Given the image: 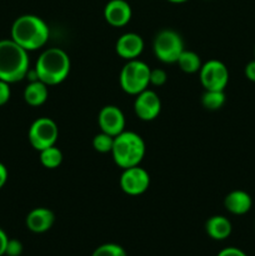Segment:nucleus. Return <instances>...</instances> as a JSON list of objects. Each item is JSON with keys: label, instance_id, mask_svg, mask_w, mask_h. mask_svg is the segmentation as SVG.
Masks as SVG:
<instances>
[{"label": "nucleus", "instance_id": "obj_6", "mask_svg": "<svg viewBox=\"0 0 255 256\" xmlns=\"http://www.w3.org/2000/svg\"><path fill=\"white\" fill-rule=\"evenodd\" d=\"M152 50L158 59L165 64H174L184 52V40L182 35L172 29L160 30L154 38Z\"/></svg>", "mask_w": 255, "mask_h": 256}, {"label": "nucleus", "instance_id": "obj_1", "mask_svg": "<svg viewBox=\"0 0 255 256\" xmlns=\"http://www.w3.org/2000/svg\"><path fill=\"white\" fill-rule=\"evenodd\" d=\"M10 34L12 39L26 52H34L46 44L50 36V29L45 20L40 16L25 14L15 19Z\"/></svg>", "mask_w": 255, "mask_h": 256}, {"label": "nucleus", "instance_id": "obj_8", "mask_svg": "<svg viewBox=\"0 0 255 256\" xmlns=\"http://www.w3.org/2000/svg\"><path fill=\"white\" fill-rule=\"evenodd\" d=\"M200 82L205 90H222L229 82V70L220 60H209L202 65L199 70Z\"/></svg>", "mask_w": 255, "mask_h": 256}, {"label": "nucleus", "instance_id": "obj_14", "mask_svg": "<svg viewBox=\"0 0 255 256\" xmlns=\"http://www.w3.org/2000/svg\"><path fill=\"white\" fill-rule=\"evenodd\" d=\"M55 222V215L48 208H35L26 215L25 224L32 232L42 234L52 229Z\"/></svg>", "mask_w": 255, "mask_h": 256}, {"label": "nucleus", "instance_id": "obj_24", "mask_svg": "<svg viewBox=\"0 0 255 256\" xmlns=\"http://www.w3.org/2000/svg\"><path fill=\"white\" fill-rule=\"evenodd\" d=\"M22 242L18 239H9L6 245V249H5V255L6 256H20L22 254Z\"/></svg>", "mask_w": 255, "mask_h": 256}, {"label": "nucleus", "instance_id": "obj_22", "mask_svg": "<svg viewBox=\"0 0 255 256\" xmlns=\"http://www.w3.org/2000/svg\"><path fill=\"white\" fill-rule=\"evenodd\" d=\"M92 256H128V252L122 246L115 242H106L92 252Z\"/></svg>", "mask_w": 255, "mask_h": 256}, {"label": "nucleus", "instance_id": "obj_23", "mask_svg": "<svg viewBox=\"0 0 255 256\" xmlns=\"http://www.w3.org/2000/svg\"><path fill=\"white\" fill-rule=\"evenodd\" d=\"M168 74L164 69H152L150 70V85L162 86L166 82Z\"/></svg>", "mask_w": 255, "mask_h": 256}, {"label": "nucleus", "instance_id": "obj_18", "mask_svg": "<svg viewBox=\"0 0 255 256\" xmlns=\"http://www.w3.org/2000/svg\"><path fill=\"white\" fill-rule=\"evenodd\" d=\"M178 65L180 69L186 74H194V72H199L200 68H202V60L200 56L195 52L192 50H184L180 54L179 59H178Z\"/></svg>", "mask_w": 255, "mask_h": 256}, {"label": "nucleus", "instance_id": "obj_5", "mask_svg": "<svg viewBox=\"0 0 255 256\" xmlns=\"http://www.w3.org/2000/svg\"><path fill=\"white\" fill-rule=\"evenodd\" d=\"M150 66L142 60H128L120 72L119 82L126 94L138 95L150 85Z\"/></svg>", "mask_w": 255, "mask_h": 256}, {"label": "nucleus", "instance_id": "obj_16", "mask_svg": "<svg viewBox=\"0 0 255 256\" xmlns=\"http://www.w3.org/2000/svg\"><path fill=\"white\" fill-rule=\"evenodd\" d=\"M205 232L212 240H225L232 232V225L228 218L222 215H214L205 222Z\"/></svg>", "mask_w": 255, "mask_h": 256}, {"label": "nucleus", "instance_id": "obj_13", "mask_svg": "<svg viewBox=\"0 0 255 256\" xmlns=\"http://www.w3.org/2000/svg\"><path fill=\"white\" fill-rule=\"evenodd\" d=\"M118 55L125 60H134L144 50V40L136 32H125L115 45Z\"/></svg>", "mask_w": 255, "mask_h": 256}, {"label": "nucleus", "instance_id": "obj_9", "mask_svg": "<svg viewBox=\"0 0 255 256\" xmlns=\"http://www.w3.org/2000/svg\"><path fill=\"white\" fill-rule=\"evenodd\" d=\"M150 175L140 165L124 169L120 176V188L122 192L132 196L142 195L149 189Z\"/></svg>", "mask_w": 255, "mask_h": 256}, {"label": "nucleus", "instance_id": "obj_12", "mask_svg": "<svg viewBox=\"0 0 255 256\" xmlns=\"http://www.w3.org/2000/svg\"><path fill=\"white\" fill-rule=\"evenodd\" d=\"M132 6L125 0H110L104 8V18L114 28L125 26L132 20Z\"/></svg>", "mask_w": 255, "mask_h": 256}, {"label": "nucleus", "instance_id": "obj_20", "mask_svg": "<svg viewBox=\"0 0 255 256\" xmlns=\"http://www.w3.org/2000/svg\"><path fill=\"white\" fill-rule=\"evenodd\" d=\"M225 104V94L222 90H205L202 96V105L206 110L215 112Z\"/></svg>", "mask_w": 255, "mask_h": 256}, {"label": "nucleus", "instance_id": "obj_31", "mask_svg": "<svg viewBox=\"0 0 255 256\" xmlns=\"http://www.w3.org/2000/svg\"><path fill=\"white\" fill-rule=\"evenodd\" d=\"M254 56H255V48H254Z\"/></svg>", "mask_w": 255, "mask_h": 256}, {"label": "nucleus", "instance_id": "obj_25", "mask_svg": "<svg viewBox=\"0 0 255 256\" xmlns=\"http://www.w3.org/2000/svg\"><path fill=\"white\" fill-rule=\"evenodd\" d=\"M12 96V89H10L9 82L0 80V106L6 104Z\"/></svg>", "mask_w": 255, "mask_h": 256}, {"label": "nucleus", "instance_id": "obj_28", "mask_svg": "<svg viewBox=\"0 0 255 256\" xmlns=\"http://www.w3.org/2000/svg\"><path fill=\"white\" fill-rule=\"evenodd\" d=\"M8 242H9V238H8L6 232L0 228V256L5 255V249H6Z\"/></svg>", "mask_w": 255, "mask_h": 256}, {"label": "nucleus", "instance_id": "obj_21", "mask_svg": "<svg viewBox=\"0 0 255 256\" xmlns=\"http://www.w3.org/2000/svg\"><path fill=\"white\" fill-rule=\"evenodd\" d=\"M112 145H114V136L106 134V132H100L99 134L92 138V148L98 152H102V154L112 152Z\"/></svg>", "mask_w": 255, "mask_h": 256}, {"label": "nucleus", "instance_id": "obj_3", "mask_svg": "<svg viewBox=\"0 0 255 256\" xmlns=\"http://www.w3.org/2000/svg\"><path fill=\"white\" fill-rule=\"evenodd\" d=\"M70 68L72 62L66 52L60 48H49L38 58L34 70L38 80L52 86L60 84L69 76Z\"/></svg>", "mask_w": 255, "mask_h": 256}, {"label": "nucleus", "instance_id": "obj_4", "mask_svg": "<svg viewBox=\"0 0 255 256\" xmlns=\"http://www.w3.org/2000/svg\"><path fill=\"white\" fill-rule=\"evenodd\" d=\"M145 142L138 132H122L114 138L112 155L115 164L122 170L140 165L145 156Z\"/></svg>", "mask_w": 255, "mask_h": 256}, {"label": "nucleus", "instance_id": "obj_15", "mask_svg": "<svg viewBox=\"0 0 255 256\" xmlns=\"http://www.w3.org/2000/svg\"><path fill=\"white\" fill-rule=\"evenodd\" d=\"M224 206L232 214L244 215L252 209V199L244 190H232L225 196Z\"/></svg>", "mask_w": 255, "mask_h": 256}, {"label": "nucleus", "instance_id": "obj_17", "mask_svg": "<svg viewBox=\"0 0 255 256\" xmlns=\"http://www.w3.org/2000/svg\"><path fill=\"white\" fill-rule=\"evenodd\" d=\"M49 96L48 85L40 80H32L24 89V100L30 106H40Z\"/></svg>", "mask_w": 255, "mask_h": 256}, {"label": "nucleus", "instance_id": "obj_2", "mask_svg": "<svg viewBox=\"0 0 255 256\" xmlns=\"http://www.w3.org/2000/svg\"><path fill=\"white\" fill-rule=\"evenodd\" d=\"M30 60L29 52L10 39L0 40V80L12 84L26 78Z\"/></svg>", "mask_w": 255, "mask_h": 256}, {"label": "nucleus", "instance_id": "obj_30", "mask_svg": "<svg viewBox=\"0 0 255 256\" xmlns=\"http://www.w3.org/2000/svg\"><path fill=\"white\" fill-rule=\"evenodd\" d=\"M168 2H174V4H182V2H188V0H168Z\"/></svg>", "mask_w": 255, "mask_h": 256}, {"label": "nucleus", "instance_id": "obj_26", "mask_svg": "<svg viewBox=\"0 0 255 256\" xmlns=\"http://www.w3.org/2000/svg\"><path fill=\"white\" fill-rule=\"evenodd\" d=\"M216 256H248V255L245 254L242 249H239V248L228 246V248H224L222 250H220Z\"/></svg>", "mask_w": 255, "mask_h": 256}, {"label": "nucleus", "instance_id": "obj_19", "mask_svg": "<svg viewBox=\"0 0 255 256\" xmlns=\"http://www.w3.org/2000/svg\"><path fill=\"white\" fill-rule=\"evenodd\" d=\"M40 162L46 169H56L62 162V152L59 148L50 146L40 152Z\"/></svg>", "mask_w": 255, "mask_h": 256}, {"label": "nucleus", "instance_id": "obj_11", "mask_svg": "<svg viewBox=\"0 0 255 256\" xmlns=\"http://www.w3.org/2000/svg\"><path fill=\"white\" fill-rule=\"evenodd\" d=\"M98 124L102 132L116 136L125 130V116L122 109L115 105H106L102 108L98 115Z\"/></svg>", "mask_w": 255, "mask_h": 256}, {"label": "nucleus", "instance_id": "obj_27", "mask_svg": "<svg viewBox=\"0 0 255 256\" xmlns=\"http://www.w3.org/2000/svg\"><path fill=\"white\" fill-rule=\"evenodd\" d=\"M245 76L248 78V80L255 82V59L248 62L245 66Z\"/></svg>", "mask_w": 255, "mask_h": 256}, {"label": "nucleus", "instance_id": "obj_7", "mask_svg": "<svg viewBox=\"0 0 255 256\" xmlns=\"http://www.w3.org/2000/svg\"><path fill=\"white\" fill-rule=\"evenodd\" d=\"M59 138V128L52 119L42 116L30 125L28 139L30 145L38 152L54 146Z\"/></svg>", "mask_w": 255, "mask_h": 256}, {"label": "nucleus", "instance_id": "obj_29", "mask_svg": "<svg viewBox=\"0 0 255 256\" xmlns=\"http://www.w3.org/2000/svg\"><path fill=\"white\" fill-rule=\"evenodd\" d=\"M8 176H9V174H8L6 166L2 162H0V189H2L4 185L6 184Z\"/></svg>", "mask_w": 255, "mask_h": 256}, {"label": "nucleus", "instance_id": "obj_10", "mask_svg": "<svg viewBox=\"0 0 255 256\" xmlns=\"http://www.w3.org/2000/svg\"><path fill=\"white\" fill-rule=\"evenodd\" d=\"M134 112L142 122H152L159 116L162 112V100L154 90H144L136 95L134 102Z\"/></svg>", "mask_w": 255, "mask_h": 256}]
</instances>
